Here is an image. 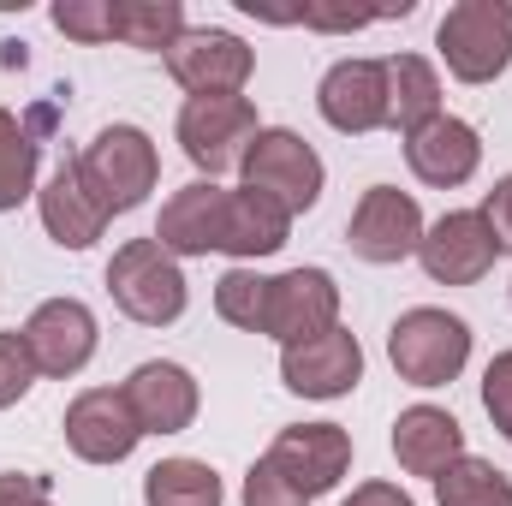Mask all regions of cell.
I'll list each match as a JSON object with an SVG mask.
<instances>
[{
	"instance_id": "cell-1",
	"label": "cell",
	"mask_w": 512,
	"mask_h": 506,
	"mask_svg": "<svg viewBox=\"0 0 512 506\" xmlns=\"http://www.w3.org/2000/svg\"><path fill=\"white\" fill-rule=\"evenodd\" d=\"M72 167H78L84 191L108 209V221L143 209L155 179H161V155H155L149 131H137V126H102L84 143V155H72Z\"/></svg>"
},
{
	"instance_id": "cell-2",
	"label": "cell",
	"mask_w": 512,
	"mask_h": 506,
	"mask_svg": "<svg viewBox=\"0 0 512 506\" xmlns=\"http://www.w3.org/2000/svg\"><path fill=\"white\" fill-rule=\"evenodd\" d=\"M435 48L459 84H495L512 66V0H459L435 24Z\"/></svg>"
},
{
	"instance_id": "cell-3",
	"label": "cell",
	"mask_w": 512,
	"mask_h": 506,
	"mask_svg": "<svg viewBox=\"0 0 512 506\" xmlns=\"http://www.w3.org/2000/svg\"><path fill=\"white\" fill-rule=\"evenodd\" d=\"M387 358H393L399 381H411V387H447L471 364V328L453 310L417 304L387 328Z\"/></svg>"
},
{
	"instance_id": "cell-4",
	"label": "cell",
	"mask_w": 512,
	"mask_h": 506,
	"mask_svg": "<svg viewBox=\"0 0 512 506\" xmlns=\"http://www.w3.org/2000/svg\"><path fill=\"white\" fill-rule=\"evenodd\" d=\"M108 292H114V304L126 310L131 322H143V328H167V322H179L185 316V268H179V256H167L155 239H126L114 262H108Z\"/></svg>"
},
{
	"instance_id": "cell-5",
	"label": "cell",
	"mask_w": 512,
	"mask_h": 506,
	"mask_svg": "<svg viewBox=\"0 0 512 506\" xmlns=\"http://www.w3.org/2000/svg\"><path fill=\"white\" fill-rule=\"evenodd\" d=\"M173 131H179V149L191 155V167L209 173V179H221V173L245 167V155H251L262 126H256L251 96H185Z\"/></svg>"
},
{
	"instance_id": "cell-6",
	"label": "cell",
	"mask_w": 512,
	"mask_h": 506,
	"mask_svg": "<svg viewBox=\"0 0 512 506\" xmlns=\"http://www.w3.org/2000/svg\"><path fill=\"white\" fill-rule=\"evenodd\" d=\"M245 185L262 191V197H274L286 215H304V209H316V197H322V179H328V167H322V155L298 137V131L286 126H268L256 131L251 155H245Z\"/></svg>"
},
{
	"instance_id": "cell-7",
	"label": "cell",
	"mask_w": 512,
	"mask_h": 506,
	"mask_svg": "<svg viewBox=\"0 0 512 506\" xmlns=\"http://www.w3.org/2000/svg\"><path fill=\"white\" fill-rule=\"evenodd\" d=\"M340 328V286L328 268H286V274H268V316H262V334L280 340V346H298V340H316Z\"/></svg>"
},
{
	"instance_id": "cell-8",
	"label": "cell",
	"mask_w": 512,
	"mask_h": 506,
	"mask_svg": "<svg viewBox=\"0 0 512 506\" xmlns=\"http://www.w3.org/2000/svg\"><path fill=\"white\" fill-rule=\"evenodd\" d=\"M167 72L191 96H239L256 72V54L245 48V36H233V30H209V24L191 30L185 24V36L167 48Z\"/></svg>"
},
{
	"instance_id": "cell-9",
	"label": "cell",
	"mask_w": 512,
	"mask_h": 506,
	"mask_svg": "<svg viewBox=\"0 0 512 506\" xmlns=\"http://www.w3.org/2000/svg\"><path fill=\"white\" fill-rule=\"evenodd\" d=\"M304 501H316V495H328L346 471H352V435L340 429V423H292V429H280L274 441H268V453H262Z\"/></svg>"
},
{
	"instance_id": "cell-10",
	"label": "cell",
	"mask_w": 512,
	"mask_h": 506,
	"mask_svg": "<svg viewBox=\"0 0 512 506\" xmlns=\"http://www.w3.org/2000/svg\"><path fill=\"white\" fill-rule=\"evenodd\" d=\"M346 245H352V256H364L376 268L417 256V245H423V209H417V197L393 191V185H370L358 197L352 221H346Z\"/></svg>"
},
{
	"instance_id": "cell-11",
	"label": "cell",
	"mask_w": 512,
	"mask_h": 506,
	"mask_svg": "<svg viewBox=\"0 0 512 506\" xmlns=\"http://www.w3.org/2000/svg\"><path fill=\"white\" fill-rule=\"evenodd\" d=\"M18 334H24V346H30L36 376L66 381L96 358V316H90L84 298H48V304H36Z\"/></svg>"
},
{
	"instance_id": "cell-12",
	"label": "cell",
	"mask_w": 512,
	"mask_h": 506,
	"mask_svg": "<svg viewBox=\"0 0 512 506\" xmlns=\"http://www.w3.org/2000/svg\"><path fill=\"white\" fill-rule=\"evenodd\" d=\"M495 233L477 209H447L435 227H423V245H417V262L435 286H477L489 268H495Z\"/></svg>"
},
{
	"instance_id": "cell-13",
	"label": "cell",
	"mask_w": 512,
	"mask_h": 506,
	"mask_svg": "<svg viewBox=\"0 0 512 506\" xmlns=\"http://www.w3.org/2000/svg\"><path fill=\"white\" fill-rule=\"evenodd\" d=\"M280 381L298 399H346L364 381V346H358V334L328 328L316 340L280 346Z\"/></svg>"
},
{
	"instance_id": "cell-14",
	"label": "cell",
	"mask_w": 512,
	"mask_h": 506,
	"mask_svg": "<svg viewBox=\"0 0 512 506\" xmlns=\"http://www.w3.org/2000/svg\"><path fill=\"white\" fill-rule=\"evenodd\" d=\"M137 441H143V429H137L120 387H84L66 405V447L84 465H120V459H131Z\"/></svg>"
},
{
	"instance_id": "cell-15",
	"label": "cell",
	"mask_w": 512,
	"mask_h": 506,
	"mask_svg": "<svg viewBox=\"0 0 512 506\" xmlns=\"http://www.w3.org/2000/svg\"><path fill=\"white\" fill-rule=\"evenodd\" d=\"M227 185H215V179H191V185H179L167 203H161V221H155V245L167 256H209L221 251V239H227Z\"/></svg>"
},
{
	"instance_id": "cell-16",
	"label": "cell",
	"mask_w": 512,
	"mask_h": 506,
	"mask_svg": "<svg viewBox=\"0 0 512 506\" xmlns=\"http://www.w3.org/2000/svg\"><path fill=\"white\" fill-rule=\"evenodd\" d=\"M405 167L429 185V191H459L477 179L483 167V137L471 120H453V114H435L423 131L405 137Z\"/></svg>"
},
{
	"instance_id": "cell-17",
	"label": "cell",
	"mask_w": 512,
	"mask_h": 506,
	"mask_svg": "<svg viewBox=\"0 0 512 506\" xmlns=\"http://www.w3.org/2000/svg\"><path fill=\"white\" fill-rule=\"evenodd\" d=\"M316 108L322 120L346 137H370L387 131V72L382 60H340L328 66L322 90H316Z\"/></svg>"
},
{
	"instance_id": "cell-18",
	"label": "cell",
	"mask_w": 512,
	"mask_h": 506,
	"mask_svg": "<svg viewBox=\"0 0 512 506\" xmlns=\"http://www.w3.org/2000/svg\"><path fill=\"white\" fill-rule=\"evenodd\" d=\"M120 393H126V405L143 435H179V429L197 423V381H191V370H179L167 358L137 364L120 381Z\"/></svg>"
},
{
	"instance_id": "cell-19",
	"label": "cell",
	"mask_w": 512,
	"mask_h": 506,
	"mask_svg": "<svg viewBox=\"0 0 512 506\" xmlns=\"http://www.w3.org/2000/svg\"><path fill=\"white\" fill-rule=\"evenodd\" d=\"M393 459H399V471L435 483L453 459H465V429H459V417L441 411V405H411V411H399V417H393Z\"/></svg>"
},
{
	"instance_id": "cell-20",
	"label": "cell",
	"mask_w": 512,
	"mask_h": 506,
	"mask_svg": "<svg viewBox=\"0 0 512 506\" xmlns=\"http://www.w3.org/2000/svg\"><path fill=\"white\" fill-rule=\"evenodd\" d=\"M36 209H42V227H48V239L60 251H90L108 233V209L84 191V179H78L72 161H60L54 179L36 191Z\"/></svg>"
},
{
	"instance_id": "cell-21",
	"label": "cell",
	"mask_w": 512,
	"mask_h": 506,
	"mask_svg": "<svg viewBox=\"0 0 512 506\" xmlns=\"http://www.w3.org/2000/svg\"><path fill=\"white\" fill-rule=\"evenodd\" d=\"M382 72H387V131L411 137L441 114V78L423 54H387Z\"/></svg>"
},
{
	"instance_id": "cell-22",
	"label": "cell",
	"mask_w": 512,
	"mask_h": 506,
	"mask_svg": "<svg viewBox=\"0 0 512 506\" xmlns=\"http://www.w3.org/2000/svg\"><path fill=\"white\" fill-rule=\"evenodd\" d=\"M286 233H292V215H286L274 197H262L251 185H239V191L227 197V239H221V256H239V262L274 256L286 245Z\"/></svg>"
},
{
	"instance_id": "cell-23",
	"label": "cell",
	"mask_w": 512,
	"mask_h": 506,
	"mask_svg": "<svg viewBox=\"0 0 512 506\" xmlns=\"http://www.w3.org/2000/svg\"><path fill=\"white\" fill-rule=\"evenodd\" d=\"M48 120H54L48 108H36L30 120H18L12 108H0V215L18 209V203L36 191V161H42L36 131L48 126Z\"/></svg>"
},
{
	"instance_id": "cell-24",
	"label": "cell",
	"mask_w": 512,
	"mask_h": 506,
	"mask_svg": "<svg viewBox=\"0 0 512 506\" xmlns=\"http://www.w3.org/2000/svg\"><path fill=\"white\" fill-rule=\"evenodd\" d=\"M143 506H221V477L203 459H161L143 477Z\"/></svg>"
},
{
	"instance_id": "cell-25",
	"label": "cell",
	"mask_w": 512,
	"mask_h": 506,
	"mask_svg": "<svg viewBox=\"0 0 512 506\" xmlns=\"http://www.w3.org/2000/svg\"><path fill=\"white\" fill-rule=\"evenodd\" d=\"M185 36V6L179 0H114V42L167 54Z\"/></svg>"
},
{
	"instance_id": "cell-26",
	"label": "cell",
	"mask_w": 512,
	"mask_h": 506,
	"mask_svg": "<svg viewBox=\"0 0 512 506\" xmlns=\"http://www.w3.org/2000/svg\"><path fill=\"white\" fill-rule=\"evenodd\" d=\"M435 501L441 506H512V477L501 465L465 453V459H453V465L435 477Z\"/></svg>"
},
{
	"instance_id": "cell-27",
	"label": "cell",
	"mask_w": 512,
	"mask_h": 506,
	"mask_svg": "<svg viewBox=\"0 0 512 506\" xmlns=\"http://www.w3.org/2000/svg\"><path fill=\"white\" fill-rule=\"evenodd\" d=\"M215 310L221 322L245 328V334H262V316H268V274L256 268H227L221 286H215Z\"/></svg>"
},
{
	"instance_id": "cell-28",
	"label": "cell",
	"mask_w": 512,
	"mask_h": 506,
	"mask_svg": "<svg viewBox=\"0 0 512 506\" xmlns=\"http://www.w3.org/2000/svg\"><path fill=\"white\" fill-rule=\"evenodd\" d=\"M54 30L84 48L114 42V0H54Z\"/></svg>"
},
{
	"instance_id": "cell-29",
	"label": "cell",
	"mask_w": 512,
	"mask_h": 506,
	"mask_svg": "<svg viewBox=\"0 0 512 506\" xmlns=\"http://www.w3.org/2000/svg\"><path fill=\"white\" fill-rule=\"evenodd\" d=\"M30 387H36V364H30L24 334L12 328V334H0V411H6V405H18Z\"/></svg>"
},
{
	"instance_id": "cell-30",
	"label": "cell",
	"mask_w": 512,
	"mask_h": 506,
	"mask_svg": "<svg viewBox=\"0 0 512 506\" xmlns=\"http://www.w3.org/2000/svg\"><path fill=\"white\" fill-rule=\"evenodd\" d=\"M483 411H489V423L512 441V352H501L483 370Z\"/></svg>"
},
{
	"instance_id": "cell-31",
	"label": "cell",
	"mask_w": 512,
	"mask_h": 506,
	"mask_svg": "<svg viewBox=\"0 0 512 506\" xmlns=\"http://www.w3.org/2000/svg\"><path fill=\"white\" fill-rule=\"evenodd\" d=\"M245 506H310L268 459H256L251 471H245Z\"/></svg>"
},
{
	"instance_id": "cell-32",
	"label": "cell",
	"mask_w": 512,
	"mask_h": 506,
	"mask_svg": "<svg viewBox=\"0 0 512 506\" xmlns=\"http://www.w3.org/2000/svg\"><path fill=\"white\" fill-rule=\"evenodd\" d=\"M0 506H54V489H48V477L0 471Z\"/></svg>"
},
{
	"instance_id": "cell-33",
	"label": "cell",
	"mask_w": 512,
	"mask_h": 506,
	"mask_svg": "<svg viewBox=\"0 0 512 506\" xmlns=\"http://www.w3.org/2000/svg\"><path fill=\"white\" fill-rule=\"evenodd\" d=\"M483 221H489V233H495V245L512 251V173L507 179H495V191L483 197V209H477Z\"/></svg>"
},
{
	"instance_id": "cell-34",
	"label": "cell",
	"mask_w": 512,
	"mask_h": 506,
	"mask_svg": "<svg viewBox=\"0 0 512 506\" xmlns=\"http://www.w3.org/2000/svg\"><path fill=\"white\" fill-rule=\"evenodd\" d=\"M340 506H411V495H405L399 483H358Z\"/></svg>"
}]
</instances>
